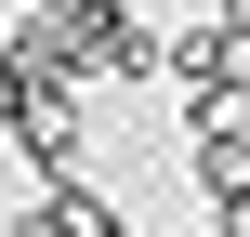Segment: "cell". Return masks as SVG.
<instances>
[{"mask_svg":"<svg viewBox=\"0 0 250 237\" xmlns=\"http://www.w3.org/2000/svg\"><path fill=\"white\" fill-rule=\"evenodd\" d=\"M132 79H171V26H145L132 0L92 13V92H132Z\"/></svg>","mask_w":250,"mask_h":237,"instance_id":"obj_1","label":"cell"},{"mask_svg":"<svg viewBox=\"0 0 250 237\" xmlns=\"http://www.w3.org/2000/svg\"><path fill=\"white\" fill-rule=\"evenodd\" d=\"M13 145H26V172H40V185H92V132H79V92H40V106L13 119Z\"/></svg>","mask_w":250,"mask_h":237,"instance_id":"obj_2","label":"cell"},{"mask_svg":"<svg viewBox=\"0 0 250 237\" xmlns=\"http://www.w3.org/2000/svg\"><path fill=\"white\" fill-rule=\"evenodd\" d=\"M0 237H132V224H119V198H105V185H40Z\"/></svg>","mask_w":250,"mask_h":237,"instance_id":"obj_3","label":"cell"},{"mask_svg":"<svg viewBox=\"0 0 250 237\" xmlns=\"http://www.w3.org/2000/svg\"><path fill=\"white\" fill-rule=\"evenodd\" d=\"M211 237H250V185H224V198H211Z\"/></svg>","mask_w":250,"mask_h":237,"instance_id":"obj_4","label":"cell"},{"mask_svg":"<svg viewBox=\"0 0 250 237\" xmlns=\"http://www.w3.org/2000/svg\"><path fill=\"white\" fill-rule=\"evenodd\" d=\"M224 40H237V53H250V0H224Z\"/></svg>","mask_w":250,"mask_h":237,"instance_id":"obj_5","label":"cell"},{"mask_svg":"<svg viewBox=\"0 0 250 237\" xmlns=\"http://www.w3.org/2000/svg\"><path fill=\"white\" fill-rule=\"evenodd\" d=\"M0 53H13V13H0Z\"/></svg>","mask_w":250,"mask_h":237,"instance_id":"obj_6","label":"cell"}]
</instances>
